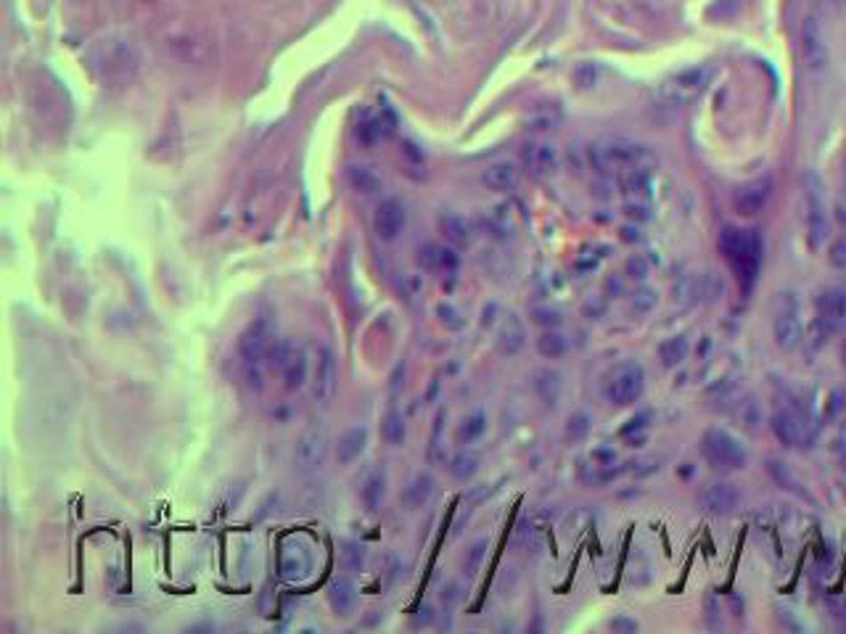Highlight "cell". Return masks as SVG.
<instances>
[{
  "instance_id": "obj_32",
  "label": "cell",
  "mask_w": 846,
  "mask_h": 634,
  "mask_svg": "<svg viewBox=\"0 0 846 634\" xmlns=\"http://www.w3.org/2000/svg\"><path fill=\"white\" fill-rule=\"evenodd\" d=\"M487 431V418H484V413H471V416H466L463 421L458 423V431H455V436H458V441L460 444H471V441H476L482 433Z\"/></svg>"
},
{
  "instance_id": "obj_40",
  "label": "cell",
  "mask_w": 846,
  "mask_h": 634,
  "mask_svg": "<svg viewBox=\"0 0 846 634\" xmlns=\"http://www.w3.org/2000/svg\"><path fill=\"white\" fill-rule=\"evenodd\" d=\"M531 322H537V325H542L545 330H550V328H558L561 322H563V317L558 310H553V307H534L531 310Z\"/></svg>"
},
{
  "instance_id": "obj_19",
  "label": "cell",
  "mask_w": 846,
  "mask_h": 634,
  "mask_svg": "<svg viewBox=\"0 0 846 634\" xmlns=\"http://www.w3.org/2000/svg\"><path fill=\"white\" fill-rule=\"evenodd\" d=\"M434 489H436V481H434L431 473H419L416 479H411V484H408L405 492H403V505H405V511L416 513V511L426 508L428 500L434 497Z\"/></svg>"
},
{
  "instance_id": "obj_4",
  "label": "cell",
  "mask_w": 846,
  "mask_h": 634,
  "mask_svg": "<svg viewBox=\"0 0 846 634\" xmlns=\"http://www.w3.org/2000/svg\"><path fill=\"white\" fill-rule=\"evenodd\" d=\"M709 77H712V69H709V67H688V69H680V72H674L672 77H666L664 85L658 88L661 101L672 106L690 104V101H696V99L706 91Z\"/></svg>"
},
{
  "instance_id": "obj_6",
  "label": "cell",
  "mask_w": 846,
  "mask_h": 634,
  "mask_svg": "<svg viewBox=\"0 0 846 634\" xmlns=\"http://www.w3.org/2000/svg\"><path fill=\"white\" fill-rule=\"evenodd\" d=\"M339 386V365H336V354L328 344H317L310 360V389H313V400L320 405H328L336 394Z\"/></svg>"
},
{
  "instance_id": "obj_13",
  "label": "cell",
  "mask_w": 846,
  "mask_h": 634,
  "mask_svg": "<svg viewBox=\"0 0 846 634\" xmlns=\"http://www.w3.org/2000/svg\"><path fill=\"white\" fill-rule=\"evenodd\" d=\"M522 159L534 178H550L558 172V151L547 143H527Z\"/></svg>"
},
{
  "instance_id": "obj_47",
  "label": "cell",
  "mask_w": 846,
  "mask_h": 634,
  "mask_svg": "<svg viewBox=\"0 0 846 634\" xmlns=\"http://www.w3.org/2000/svg\"><path fill=\"white\" fill-rule=\"evenodd\" d=\"M344 558H347V563H349L352 568H360V566H363V547H357V544H347Z\"/></svg>"
},
{
  "instance_id": "obj_46",
  "label": "cell",
  "mask_w": 846,
  "mask_h": 634,
  "mask_svg": "<svg viewBox=\"0 0 846 634\" xmlns=\"http://www.w3.org/2000/svg\"><path fill=\"white\" fill-rule=\"evenodd\" d=\"M609 630L611 632H637V622L627 619V616H617V619H611Z\"/></svg>"
},
{
  "instance_id": "obj_8",
  "label": "cell",
  "mask_w": 846,
  "mask_h": 634,
  "mask_svg": "<svg viewBox=\"0 0 846 634\" xmlns=\"http://www.w3.org/2000/svg\"><path fill=\"white\" fill-rule=\"evenodd\" d=\"M273 341H275L273 322L265 320V317H259V320L249 322V328L241 333V338H238V354L243 357L246 365H257L259 360L267 357Z\"/></svg>"
},
{
  "instance_id": "obj_49",
  "label": "cell",
  "mask_w": 846,
  "mask_h": 634,
  "mask_svg": "<svg viewBox=\"0 0 846 634\" xmlns=\"http://www.w3.org/2000/svg\"><path fill=\"white\" fill-rule=\"evenodd\" d=\"M593 457H595V460H601V465H611L617 455H614V449H595V452H593Z\"/></svg>"
},
{
  "instance_id": "obj_12",
  "label": "cell",
  "mask_w": 846,
  "mask_h": 634,
  "mask_svg": "<svg viewBox=\"0 0 846 634\" xmlns=\"http://www.w3.org/2000/svg\"><path fill=\"white\" fill-rule=\"evenodd\" d=\"M740 495L738 489L728 481H717V484H709L701 489L698 495V505L709 513H717V516H725V513H733L738 508Z\"/></svg>"
},
{
  "instance_id": "obj_52",
  "label": "cell",
  "mask_w": 846,
  "mask_h": 634,
  "mask_svg": "<svg viewBox=\"0 0 846 634\" xmlns=\"http://www.w3.org/2000/svg\"><path fill=\"white\" fill-rule=\"evenodd\" d=\"M842 357H844V365H846V338H844V344H842Z\"/></svg>"
},
{
  "instance_id": "obj_28",
  "label": "cell",
  "mask_w": 846,
  "mask_h": 634,
  "mask_svg": "<svg viewBox=\"0 0 846 634\" xmlns=\"http://www.w3.org/2000/svg\"><path fill=\"white\" fill-rule=\"evenodd\" d=\"M566 349H569V338L558 328H550V330H545L537 338V352L542 357H547V360H555V357L566 354Z\"/></svg>"
},
{
  "instance_id": "obj_34",
  "label": "cell",
  "mask_w": 846,
  "mask_h": 634,
  "mask_svg": "<svg viewBox=\"0 0 846 634\" xmlns=\"http://www.w3.org/2000/svg\"><path fill=\"white\" fill-rule=\"evenodd\" d=\"M294 349H297V344H294V341H289V338H275V341H273V346H270V352H267V365H270L273 370L283 373V368L289 365V360H291Z\"/></svg>"
},
{
  "instance_id": "obj_37",
  "label": "cell",
  "mask_w": 846,
  "mask_h": 634,
  "mask_svg": "<svg viewBox=\"0 0 846 634\" xmlns=\"http://www.w3.org/2000/svg\"><path fill=\"white\" fill-rule=\"evenodd\" d=\"M436 320H439L447 330H460V328L466 325V317H463V313H460L458 307L447 305V302L436 305Z\"/></svg>"
},
{
  "instance_id": "obj_24",
  "label": "cell",
  "mask_w": 846,
  "mask_h": 634,
  "mask_svg": "<svg viewBox=\"0 0 846 634\" xmlns=\"http://www.w3.org/2000/svg\"><path fill=\"white\" fill-rule=\"evenodd\" d=\"M283 381H286L289 392H299L310 381V360H307V352L302 346L294 349L289 365L283 368Z\"/></svg>"
},
{
  "instance_id": "obj_50",
  "label": "cell",
  "mask_w": 846,
  "mask_h": 634,
  "mask_svg": "<svg viewBox=\"0 0 846 634\" xmlns=\"http://www.w3.org/2000/svg\"><path fill=\"white\" fill-rule=\"evenodd\" d=\"M458 598H460V592H458L455 584H447V590H442V600H444V603H455Z\"/></svg>"
},
{
  "instance_id": "obj_14",
  "label": "cell",
  "mask_w": 846,
  "mask_h": 634,
  "mask_svg": "<svg viewBox=\"0 0 846 634\" xmlns=\"http://www.w3.org/2000/svg\"><path fill=\"white\" fill-rule=\"evenodd\" d=\"M770 180H756V183H748V186H743L736 191V196H733V207L738 214L743 217H754V214H759V211L764 210V204L770 202Z\"/></svg>"
},
{
  "instance_id": "obj_1",
  "label": "cell",
  "mask_w": 846,
  "mask_h": 634,
  "mask_svg": "<svg viewBox=\"0 0 846 634\" xmlns=\"http://www.w3.org/2000/svg\"><path fill=\"white\" fill-rule=\"evenodd\" d=\"M590 164L598 172H625L633 167H645L653 170L656 167V154L645 146H637L630 140H619V138H609V140H598L590 146Z\"/></svg>"
},
{
  "instance_id": "obj_39",
  "label": "cell",
  "mask_w": 846,
  "mask_h": 634,
  "mask_svg": "<svg viewBox=\"0 0 846 634\" xmlns=\"http://www.w3.org/2000/svg\"><path fill=\"white\" fill-rule=\"evenodd\" d=\"M590 433V418L585 413H574L566 423V439L569 441H585Z\"/></svg>"
},
{
  "instance_id": "obj_35",
  "label": "cell",
  "mask_w": 846,
  "mask_h": 634,
  "mask_svg": "<svg viewBox=\"0 0 846 634\" xmlns=\"http://www.w3.org/2000/svg\"><path fill=\"white\" fill-rule=\"evenodd\" d=\"M476 471H479V457L474 452H458L450 463V473L458 481H468Z\"/></svg>"
},
{
  "instance_id": "obj_31",
  "label": "cell",
  "mask_w": 846,
  "mask_h": 634,
  "mask_svg": "<svg viewBox=\"0 0 846 634\" xmlns=\"http://www.w3.org/2000/svg\"><path fill=\"white\" fill-rule=\"evenodd\" d=\"M381 436H384V441L392 444V447H400V444L405 441V418H403L400 410L392 408V410L381 418Z\"/></svg>"
},
{
  "instance_id": "obj_36",
  "label": "cell",
  "mask_w": 846,
  "mask_h": 634,
  "mask_svg": "<svg viewBox=\"0 0 846 634\" xmlns=\"http://www.w3.org/2000/svg\"><path fill=\"white\" fill-rule=\"evenodd\" d=\"M733 416H736V421H738L743 428H756L759 421H762L759 405H756V400H751V397H743V400L736 402Z\"/></svg>"
},
{
  "instance_id": "obj_25",
  "label": "cell",
  "mask_w": 846,
  "mask_h": 634,
  "mask_svg": "<svg viewBox=\"0 0 846 634\" xmlns=\"http://www.w3.org/2000/svg\"><path fill=\"white\" fill-rule=\"evenodd\" d=\"M421 262L431 270H444V273H452L458 267V254L452 249H444V246H426L421 249Z\"/></svg>"
},
{
  "instance_id": "obj_43",
  "label": "cell",
  "mask_w": 846,
  "mask_h": 634,
  "mask_svg": "<svg viewBox=\"0 0 846 634\" xmlns=\"http://www.w3.org/2000/svg\"><path fill=\"white\" fill-rule=\"evenodd\" d=\"M656 291L653 289H637L633 294V307L637 313H648V310H653L656 307Z\"/></svg>"
},
{
  "instance_id": "obj_17",
  "label": "cell",
  "mask_w": 846,
  "mask_h": 634,
  "mask_svg": "<svg viewBox=\"0 0 846 634\" xmlns=\"http://www.w3.org/2000/svg\"><path fill=\"white\" fill-rule=\"evenodd\" d=\"M482 183L495 191V194H508L516 188L519 183V170L514 162H492L484 172H482Z\"/></svg>"
},
{
  "instance_id": "obj_45",
  "label": "cell",
  "mask_w": 846,
  "mask_h": 634,
  "mask_svg": "<svg viewBox=\"0 0 846 634\" xmlns=\"http://www.w3.org/2000/svg\"><path fill=\"white\" fill-rule=\"evenodd\" d=\"M574 83H577L579 88H593V83H595V67H593V64H582V67H577V72H574Z\"/></svg>"
},
{
  "instance_id": "obj_41",
  "label": "cell",
  "mask_w": 846,
  "mask_h": 634,
  "mask_svg": "<svg viewBox=\"0 0 846 634\" xmlns=\"http://www.w3.org/2000/svg\"><path fill=\"white\" fill-rule=\"evenodd\" d=\"M648 273H650V265H648V259L640 257V254H634V257H630V259L625 262V275H627L630 281H642V278H648Z\"/></svg>"
},
{
  "instance_id": "obj_30",
  "label": "cell",
  "mask_w": 846,
  "mask_h": 634,
  "mask_svg": "<svg viewBox=\"0 0 846 634\" xmlns=\"http://www.w3.org/2000/svg\"><path fill=\"white\" fill-rule=\"evenodd\" d=\"M310 566H313L310 555H305L302 550H297V558H294L291 550H286L281 555V571H283L286 579H305L310 574Z\"/></svg>"
},
{
  "instance_id": "obj_38",
  "label": "cell",
  "mask_w": 846,
  "mask_h": 634,
  "mask_svg": "<svg viewBox=\"0 0 846 634\" xmlns=\"http://www.w3.org/2000/svg\"><path fill=\"white\" fill-rule=\"evenodd\" d=\"M484 552H487V539H476V542L468 547V552H466V558H463V571H466L468 576H474V574L479 571V566H482V560H484Z\"/></svg>"
},
{
  "instance_id": "obj_18",
  "label": "cell",
  "mask_w": 846,
  "mask_h": 634,
  "mask_svg": "<svg viewBox=\"0 0 846 634\" xmlns=\"http://www.w3.org/2000/svg\"><path fill=\"white\" fill-rule=\"evenodd\" d=\"M818 317L834 328L842 325L846 317V289L842 286H831L818 297Z\"/></svg>"
},
{
  "instance_id": "obj_2",
  "label": "cell",
  "mask_w": 846,
  "mask_h": 634,
  "mask_svg": "<svg viewBox=\"0 0 846 634\" xmlns=\"http://www.w3.org/2000/svg\"><path fill=\"white\" fill-rule=\"evenodd\" d=\"M720 249L725 254V259L730 262V267L736 270L743 289H748L756 278L759 270V259H762V243L756 238V233L751 230H725L720 238Z\"/></svg>"
},
{
  "instance_id": "obj_26",
  "label": "cell",
  "mask_w": 846,
  "mask_h": 634,
  "mask_svg": "<svg viewBox=\"0 0 846 634\" xmlns=\"http://www.w3.org/2000/svg\"><path fill=\"white\" fill-rule=\"evenodd\" d=\"M439 227H442L444 238H447L450 243H455V246H466V243L471 241V227H468V222H466L463 217H458V214H442V217H439Z\"/></svg>"
},
{
  "instance_id": "obj_3",
  "label": "cell",
  "mask_w": 846,
  "mask_h": 634,
  "mask_svg": "<svg viewBox=\"0 0 846 634\" xmlns=\"http://www.w3.org/2000/svg\"><path fill=\"white\" fill-rule=\"evenodd\" d=\"M701 455L709 465L722 471H738L746 465V447L722 428H709L701 436Z\"/></svg>"
},
{
  "instance_id": "obj_11",
  "label": "cell",
  "mask_w": 846,
  "mask_h": 634,
  "mask_svg": "<svg viewBox=\"0 0 846 634\" xmlns=\"http://www.w3.org/2000/svg\"><path fill=\"white\" fill-rule=\"evenodd\" d=\"M802 56H804V64L815 72L826 69V64H828V45H826V37H823L818 19H812V16H807L802 24Z\"/></svg>"
},
{
  "instance_id": "obj_29",
  "label": "cell",
  "mask_w": 846,
  "mask_h": 634,
  "mask_svg": "<svg viewBox=\"0 0 846 634\" xmlns=\"http://www.w3.org/2000/svg\"><path fill=\"white\" fill-rule=\"evenodd\" d=\"M688 349H690L688 338L685 336H674V338H669V341H664L658 346V360H661L664 368H677L688 357Z\"/></svg>"
},
{
  "instance_id": "obj_15",
  "label": "cell",
  "mask_w": 846,
  "mask_h": 634,
  "mask_svg": "<svg viewBox=\"0 0 846 634\" xmlns=\"http://www.w3.org/2000/svg\"><path fill=\"white\" fill-rule=\"evenodd\" d=\"M365 447H368V428L365 425H349L336 441V457H339L341 465H349V463L360 460Z\"/></svg>"
},
{
  "instance_id": "obj_22",
  "label": "cell",
  "mask_w": 846,
  "mask_h": 634,
  "mask_svg": "<svg viewBox=\"0 0 846 634\" xmlns=\"http://www.w3.org/2000/svg\"><path fill=\"white\" fill-rule=\"evenodd\" d=\"M534 392H537V397H539L547 408H555V402H558V397H561V392H563V378H561V373L553 370V368L537 370V373H534Z\"/></svg>"
},
{
  "instance_id": "obj_33",
  "label": "cell",
  "mask_w": 846,
  "mask_h": 634,
  "mask_svg": "<svg viewBox=\"0 0 846 634\" xmlns=\"http://www.w3.org/2000/svg\"><path fill=\"white\" fill-rule=\"evenodd\" d=\"M807 230H810V243L812 246H820L828 235V219L823 214V207L818 202L810 204V214H807Z\"/></svg>"
},
{
  "instance_id": "obj_48",
  "label": "cell",
  "mask_w": 846,
  "mask_h": 634,
  "mask_svg": "<svg viewBox=\"0 0 846 634\" xmlns=\"http://www.w3.org/2000/svg\"><path fill=\"white\" fill-rule=\"evenodd\" d=\"M625 211H627V217H633V219H637V222H642V219H648V217H650V210H648L645 204H627Z\"/></svg>"
},
{
  "instance_id": "obj_5",
  "label": "cell",
  "mask_w": 846,
  "mask_h": 634,
  "mask_svg": "<svg viewBox=\"0 0 846 634\" xmlns=\"http://www.w3.org/2000/svg\"><path fill=\"white\" fill-rule=\"evenodd\" d=\"M642 386H645V376H642L640 365L637 362H622L606 376L603 394H606V400L611 405L625 408V405H633L634 400H640Z\"/></svg>"
},
{
  "instance_id": "obj_21",
  "label": "cell",
  "mask_w": 846,
  "mask_h": 634,
  "mask_svg": "<svg viewBox=\"0 0 846 634\" xmlns=\"http://www.w3.org/2000/svg\"><path fill=\"white\" fill-rule=\"evenodd\" d=\"M328 603L333 608L336 616H349L357 606V592H355V584L344 576L333 579L331 587H328Z\"/></svg>"
},
{
  "instance_id": "obj_10",
  "label": "cell",
  "mask_w": 846,
  "mask_h": 634,
  "mask_svg": "<svg viewBox=\"0 0 846 634\" xmlns=\"http://www.w3.org/2000/svg\"><path fill=\"white\" fill-rule=\"evenodd\" d=\"M405 222H408V211L403 207V202L397 199H384L376 214H373V230L381 241H397L405 230Z\"/></svg>"
},
{
  "instance_id": "obj_16",
  "label": "cell",
  "mask_w": 846,
  "mask_h": 634,
  "mask_svg": "<svg viewBox=\"0 0 846 634\" xmlns=\"http://www.w3.org/2000/svg\"><path fill=\"white\" fill-rule=\"evenodd\" d=\"M772 433L778 436V441L780 444H786V447H799L802 441H804V421L794 413V410H778L775 416H772Z\"/></svg>"
},
{
  "instance_id": "obj_44",
  "label": "cell",
  "mask_w": 846,
  "mask_h": 634,
  "mask_svg": "<svg viewBox=\"0 0 846 634\" xmlns=\"http://www.w3.org/2000/svg\"><path fill=\"white\" fill-rule=\"evenodd\" d=\"M828 259H831V265H834V267H839V270H846V233H844V235H839V238H836V241L831 243Z\"/></svg>"
},
{
  "instance_id": "obj_51",
  "label": "cell",
  "mask_w": 846,
  "mask_h": 634,
  "mask_svg": "<svg viewBox=\"0 0 846 634\" xmlns=\"http://www.w3.org/2000/svg\"><path fill=\"white\" fill-rule=\"evenodd\" d=\"M622 238H625V241H640V235H637L634 227H622Z\"/></svg>"
},
{
  "instance_id": "obj_27",
  "label": "cell",
  "mask_w": 846,
  "mask_h": 634,
  "mask_svg": "<svg viewBox=\"0 0 846 634\" xmlns=\"http://www.w3.org/2000/svg\"><path fill=\"white\" fill-rule=\"evenodd\" d=\"M349 186L363 194V196H371V194H379L381 191V178L371 170V167H349Z\"/></svg>"
},
{
  "instance_id": "obj_42",
  "label": "cell",
  "mask_w": 846,
  "mask_h": 634,
  "mask_svg": "<svg viewBox=\"0 0 846 634\" xmlns=\"http://www.w3.org/2000/svg\"><path fill=\"white\" fill-rule=\"evenodd\" d=\"M558 111H537L531 119H529V127L531 130H539V132H547V130H553L555 124H558Z\"/></svg>"
},
{
  "instance_id": "obj_20",
  "label": "cell",
  "mask_w": 846,
  "mask_h": 634,
  "mask_svg": "<svg viewBox=\"0 0 846 634\" xmlns=\"http://www.w3.org/2000/svg\"><path fill=\"white\" fill-rule=\"evenodd\" d=\"M384 497H387V471L379 465L365 476V481L360 487V500H363L365 511L373 513L384 505Z\"/></svg>"
},
{
  "instance_id": "obj_7",
  "label": "cell",
  "mask_w": 846,
  "mask_h": 634,
  "mask_svg": "<svg viewBox=\"0 0 846 634\" xmlns=\"http://www.w3.org/2000/svg\"><path fill=\"white\" fill-rule=\"evenodd\" d=\"M328 449H331V436L323 425H310L302 431V436L297 439V449H294V463L302 473H315L325 465L328 460Z\"/></svg>"
},
{
  "instance_id": "obj_23",
  "label": "cell",
  "mask_w": 846,
  "mask_h": 634,
  "mask_svg": "<svg viewBox=\"0 0 846 634\" xmlns=\"http://www.w3.org/2000/svg\"><path fill=\"white\" fill-rule=\"evenodd\" d=\"M524 341H527V333H524L522 320L514 315V313L506 315L503 325H500V333H498V346H500V352L511 357V354L522 352Z\"/></svg>"
},
{
  "instance_id": "obj_9",
  "label": "cell",
  "mask_w": 846,
  "mask_h": 634,
  "mask_svg": "<svg viewBox=\"0 0 846 634\" xmlns=\"http://www.w3.org/2000/svg\"><path fill=\"white\" fill-rule=\"evenodd\" d=\"M772 336L783 352H791L802 344V320H799V310H796V302L791 299V294H783V299H780V310L772 320Z\"/></svg>"
}]
</instances>
